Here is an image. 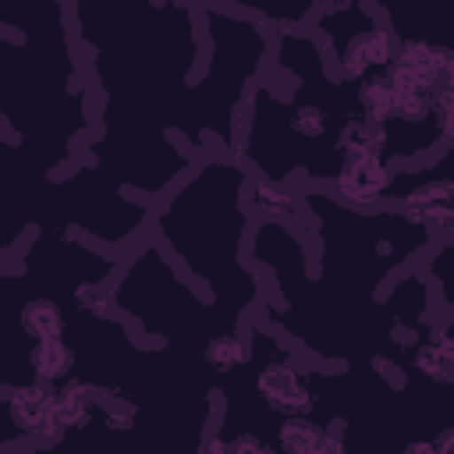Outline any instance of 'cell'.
<instances>
[{"label":"cell","instance_id":"6da1fadb","mask_svg":"<svg viewBox=\"0 0 454 454\" xmlns=\"http://www.w3.org/2000/svg\"><path fill=\"white\" fill-rule=\"evenodd\" d=\"M394 53H397V39H394V32L387 28V25H376V28H365V32H358V35H351L348 43H344V50H340V57H337V71H340V78H348V82H362V78H369V71H376V67H390V60H394Z\"/></svg>","mask_w":454,"mask_h":454},{"label":"cell","instance_id":"7a4b0ae2","mask_svg":"<svg viewBox=\"0 0 454 454\" xmlns=\"http://www.w3.org/2000/svg\"><path fill=\"white\" fill-rule=\"evenodd\" d=\"M333 188L351 206H372L394 188V170L383 160H372V156L344 160L337 177H333Z\"/></svg>","mask_w":454,"mask_h":454},{"label":"cell","instance_id":"3957f363","mask_svg":"<svg viewBox=\"0 0 454 454\" xmlns=\"http://www.w3.org/2000/svg\"><path fill=\"white\" fill-rule=\"evenodd\" d=\"M255 390L266 397L270 408L284 411L287 419H291V415H309L312 404H316L312 387L301 380V372H298L294 365H284V362L262 365L259 376H255Z\"/></svg>","mask_w":454,"mask_h":454},{"label":"cell","instance_id":"277c9868","mask_svg":"<svg viewBox=\"0 0 454 454\" xmlns=\"http://www.w3.org/2000/svg\"><path fill=\"white\" fill-rule=\"evenodd\" d=\"M4 404L11 411V422L21 433L39 436V429L57 415V387L53 383H43V380L4 387Z\"/></svg>","mask_w":454,"mask_h":454},{"label":"cell","instance_id":"5b68a950","mask_svg":"<svg viewBox=\"0 0 454 454\" xmlns=\"http://www.w3.org/2000/svg\"><path fill=\"white\" fill-rule=\"evenodd\" d=\"M337 149L344 153V160H358V156H372L383 160L387 149V124H376L369 117H351L340 124L337 131Z\"/></svg>","mask_w":454,"mask_h":454},{"label":"cell","instance_id":"8992f818","mask_svg":"<svg viewBox=\"0 0 454 454\" xmlns=\"http://www.w3.org/2000/svg\"><path fill=\"white\" fill-rule=\"evenodd\" d=\"M28 365H32L35 380L57 387V380H67V376H71V369H74V351H71L60 337H53V340H35L32 351H28Z\"/></svg>","mask_w":454,"mask_h":454},{"label":"cell","instance_id":"52a82bcc","mask_svg":"<svg viewBox=\"0 0 454 454\" xmlns=\"http://www.w3.org/2000/svg\"><path fill=\"white\" fill-rule=\"evenodd\" d=\"M96 387L82 383V380H67L60 390H57V419L67 426V429H85L92 422V411H96Z\"/></svg>","mask_w":454,"mask_h":454},{"label":"cell","instance_id":"ba28073f","mask_svg":"<svg viewBox=\"0 0 454 454\" xmlns=\"http://www.w3.org/2000/svg\"><path fill=\"white\" fill-rule=\"evenodd\" d=\"M277 440H280V450L284 454H323V447H326V426L312 422L309 415H291V419H284Z\"/></svg>","mask_w":454,"mask_h":454},{"label":"cell","instance_id":"9c48e42d","mask_svg":"<svg viewBox=\"0 0 454 454\" xmlns=\"http://www.w3.org/2000/svg\"><path fill=\"white\" fill-rule=\"evenodd\" d=\"M21 330L32 337V340H53L64 333V312L57 301L50 298H32L25 309H21Z\"/></svg>","mask_w":454,"mask_h":454},{"label":"cell","instance_id":"30bf717a","mask_svg":"<svg viewBox=\"0 0 454 454\" xmlns=\"http://www.w3.org/2000/svg\"><path fill=\"white\" fill-rule=\"evenodd\" d=\"M358 106H362V117L376 121V124H387L394 121V85L387 74H369L358 82Z\"/></svg>","mask_w":454,"mask_h":454},{"label":"cell","instance_id":"8fae6325","mask_svg":"<svg viewBox=\"0 0 454 454\" xmlns=\"http://www.w3.org/2000/svg\"><path fill=\"white\" fill-rule=\"evenodd\" d=\"M252 206L266 216H294L298 213V199L277 181H255L252 184Z\"/></svg>","mask_w":454,"mask_h":454},{"label":"cell","instance_id":"7c38bea8","mask_svg":"<svg viewBox=\"0 0 454 454\" xmlns=\"http://www.w3.org/2000/svg\"><path fill=\"white\" fill-rule=\"evenodd\" d=\"M394 117L404 124H422L426 117H433V89L394 85Z\"/></svg>","mask_w":454,"mask_h":454},{"label":"cell","instance_id":"4fadbf2b","mask_svg":"<svg viewBox=\"0 0 454 454\" xmlns=\"http://www.w3.org/2000/svg\"><path fill=\"white\" fill-rule=\"evenodd\" d=\"M206 362L216 369V372H231L238 369L241 362H248V344L238 337V333H220L206 344Z\"/></svg>","mask_w":454,"mask_h":454},{"label":"cell","instance_id":"5bb4252c","mask_svg":"<svg viewBox=\"0 0 454 454\" xmlns=\"http://www.w3.org/2000/svg\"><path fill=\"white\" fill-rule=\"evenodd\" d=\"M411 358H415V369H419L426 380H433V383H454V362H450L447 355H440L429 340L419 344V348L411 351Z\"/></svg>","mask_w":454,"mask_h":454},{"label":"cell","instance_id":"9a60e30c","mask_svg":"<svg viewBox=\"0 0 454 454\" xmlns=\"http://www.w3.org/2000/svg\"><path fill=\"white\" fill-rule=\"evenodd\" d=\"M433 121L440 131V142L454 149V89H436L433 92Z\"/></svg>","mask_w":454,"mask_h":454},{"label":"cell","instance_id":"2e32d148","mask_svg":"<svg viewBox=\"0 0 454 454\" xmlns=\"http://www.w3.org/2000/svg\"><path fill=\"white\" fill-rule=\"evenodd\" d=\"M74 301H78L82 312H89L96 319H114V298L103 287H96V284H82L74 291Z\"/></svg>","mask_w":454,"mask_h":454},{"label":"cell","instance_id":"e0dca14e","mask_svg":"<svg viewBox=\"0 0 454 454\" xmlns=\"http://www.w3.org/2000/svg\"><path fill=\"white\" fill-rule=\"evenodd\" d=\"M291 128L301 138H319L326 131V114L319 106H294L291 110Z\"/></svg>","mask_w":454,"mask_h":454},{"label":"cell","instance_id":"ac0fdd59","mask_svg":"<svg viewBox=\"0 0 454 454\" xmlns=\"http://www.w3.org/2000/svg\"><path fill=\"white\" fill-rule=\"evenodd\" d=\"M369 362H372V372H376L380 380H387L390 390H404V369H401L394 358H387V355H372Z\"/></svg>","mask_w":454,"mask_h":454},{"label":"cell","instance_id":"d6986e66","mask_svg":"<svg viewBox=\"0 0 454 454\" xmlns=\"http://www.w3.org/2000/svg\"><path fill=\"white\" fill-rule=\"evenodd\" d=\"M231 454H273V447L252 433H241L238 440H231Z\"/></svg>","mask_w":454,"mask_h":454},{"label":"cell","instance_id":"ffe728a7","mask_svg":"<svg viewBox=\"0 0 454 454\" xmlns=\"http://www.w3.org/2000/svg\"><path fill=\"white\" fill-rule=\"evenodd\" d=\"M199 454H231V443H227L220 433H209V436L199 443Z\"/></svg>","mask_w":454,"mask_h":454},{"label":"cell","instance_id":"44dd1931","mask_svg":"<svg viewBox=\"0 0 454 454\" xmlns=\"http://www.w3.org/2000/svg\"><path fill=\"white\" fill-rule=\"evenodd\" d=\"M390 333H394V340H397L401 348H411V351L419 348V333H415L411 326H404V323H394V330H390Z\"/></svg>","mask_w":454,"mask_h":454},{"label":"cell","instance_id":"7402d4cb","mask_svg":"<svg viewBox=\"0 0 454 454\" xmlns=\"http://www.w3.org/2000/svg\"><path fill=\"white\" fill-rule=\"evenodd\" d=\"M433 447H436V454H454V426L440 429V436L433 440Z\"/></svg>","mask_w":454,"mask_h":454},{"label":"cell","instance_id":"603a6c76","mask_svg":"<svg viewBox=\"0 0 454 454\" xmlns=\"http://www.w3.org/2000/svg\"><path fill=\"white\" fill-rule=\"evenodd\" d=\"M436 89H454V46H447V60H443V78Z\"/></svg>","mask_w":454,"mask_h":454},{"label":"cell","instance_id":"cb8c5ba5","mask_svg":"<svg viewBox=\"0 0 454 454\" xmlns=\"http://www.w3.org/2000/svg\"><path fill=\"white\" fill-rule=\"evenodd\" d=\"M401 454H436V447H433V443H426V440H415V443H408Z\"/></svg>","mask_w":454,"mask_h":454},{"label":"cell","instance_id":"d4e9b609","mask_svg":"<svg viewBox=\"0 0 454 454\" xmlns=\"http://www.w3.org/2000/svg\"><path fill=\"white\" fill-rule=\"evenodd\" d=\"M447 323H450V326H454V309H450V316H447Z\"/></svg>","mask_w":454,"mask_h":454}]
</instances>
